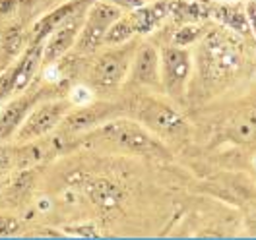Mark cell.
Returning a JSON list of instances; mask_svg holds the SVG:
<instances>
[{
  "mask_svg": "<svg viewBox=\"0 0 256 240\" xmlns=\"http://www.w3.org/2000/svg\"><path fill=\"white\" fill-rule=\"evenodd\" d=\"M45 97V91H22V95L18 93L12 97L8 103H4V107H0V140H10L16 136L20 126L24 124V120L28 118V114L35 109V105Z\"/></svg>",
  "mask_w": 256,
  "mask_h": 240,
  "instance_id": "cell-10",
  "label": "cell"
},
{
  "mask_svg": "<svg viewBox=\"0 0 256 240\" xmlns=\"http://www.w3.org/2000/svg\"><path fill=\"white\" fill-rule=\"evenodd\" d=\"M138 45V41L130 39L122 45H109L103 52H99L88 70L90 85L101 93L116 91L126 81Z\"/></svg>",
  "mask_w": 256,
  "mask_h": 240,
  "instance_id": "cell-3",
  "label": "cell"
},
{
  "mask_svg": "<svg viewBox=\"0 0 256 240\" xmlns=\"http://www.w3.org/2000/svg\"><path fill=\"white\" fill-rule=\"evenodd\" d=\"M124 14L120 6L111 0H94L86 12V19L82 25L80 37L74 45L78 54H94L97 48L103 47L105 35L112 23Z\"/></svg>",
  "mask_w": 256,
  "mask_h": 240,
  "instance_id": "cell-4",
  "label": "cell"
},
{
  "mask_svg": "<svg viewBox=\"0 0 256 240\" xmlns=\"http://www.w3.org/2000/svg\"><path fill=\"white\" fill-rule=\"evenodd\" d=\"M72 109V103L68 99H45L39 101L35 105L28 118L24 120V124L20 126L16 132V142H30V140H37V138H45L50 136L52 132L60 126L64 116Z\"/></svg>",
  "mask_w": 256,
  "mask_h": 240,
  "instance_id": "cell-6",
  "label": "cell"
},
{
  "mask_svg": "<svg viewBox=\"0 0 256 240\" xmlns=\"http://www.w3.org/2000/svg\"><path fill=\"white\" fill-rule=\"evenodd\" d=\"M84 190L88 192L90 200L101 209L116 208L120 204V200H122V194L118 190V186L112 184L111 180H105V178L86 180L84 182Z\"/></svg>",
  "mask_w": 256,
  "mask_h": 240,
  "instance_id": "cell-15",
  "label": "cell"
},
{
  "mask_svg": "<svg viewBox=\"0 0 256 240\" xmlns=\"http://www.w3.org/2000/svg\"><path fill=\"white\" fill-rule=\"evenodd\" d=\"M225 138L233 144L252 145L256 144V103L242 107L225 124Z\"/></svg>",
  "mask_w": 256,
  "mask_h": 240,
  "instance_id": "cell-13",
  "label": "cell"
},
{
  "mask_svg": "<svg viewBox=\"0 0 256 240\" xmlns=\"http://www.w3.org/2000/svg\"><path fill=\"white\" fill-rule=\"evenodd\" d=\"M130 105L134 118L163 142H180L190 132L188 122L180 111L160 97L142 93L134 97Z\"/></svg>",
  "mask_w": 256,
  "mask_h": 240,
  "instance_id": "cell-2",
  "label": "cell"
},
{
  "mask_svg": "<svg viewBox=\"0 0 256 240\" xmlns=\"http://www.w3.org/2000/svg\"><path fill=\"white\" fill-rule=\"evenodd\" d=\"M94 0L82 4L80 8H76L72 14L64 17L62 21L47 35V39L43 41V64H52L58 58H62L66 52H70L78 37H80L82 25L86 19V12L90 8Z\"/></svg>",
  "mask_w": 256,
  "mask_h": 240,
  "instance_id": "cell-8",
  "label": "cell"
},
{
  "mask_svg": "<svg viewBox=\"0 0 256 240\" xmlns=\"http://www.w3.org/2000/svg\"><path fill=\"white\" fill-rule=\"evenodd\" d=\"M86 2H90V0H70V2H66V4H60L58 8H54L50 14H47V16H43L35 25H33L32 29V35H30V41H28V45H32V43H43L45 39H47V35L60 21H62L64 17L68 16V14H72L76 8H80L82 4H86Z\"/></svg>",
  "mask_w": 256,
  "mask_h": 240,
  "instance_id": "cell-14",
  "label": "cell"
},
{
  "mask_svg": "<svg viewBox=\"0 0 256 240\" xmlns=\"http://www.w3.org/2000/svg\"><path fill=\"white\" fill-rule=\"evenodd\" d=\"M239 60L237 48L222 33H212L204 39V66H208L212 76L222 78V74H231Z\"/></svg>",
  "mask_w": 256,
  "mask_h": 240,
  "instance_id": "cell-11",
  "label": "cell"
},
{
  "mask_svg": "<svg viewBox=\"0 0 256 240\" xmlns=\"http://www.w3.org/2000/svg\"><path fill=\"white\" fill-rule=\"evenodd\" d=\"M22 231V221L12 215H0V239L16 237Z\"/></svg>",
  "mask_w": 256,
  "mask_h": 240,
  "instance_id": "cell-20",
  "label": "cell"
},
{
  "mask_svg": "<svg viewBox=\"0 0 256 240\" xmlns=\"http://www.w3.org/2000/svg\"><path fill=\"white\" fill-rule=\"evenodd\" d=\"M12 171H16V149L0 145V182L12 175Z\"/></svg>",
  "mask_w": 256,
  "mask_h": 240,
  "instance_id": "cell-19",
  "label": "cell"
},
{
  "mask_svg": "<svg viewBox=\"0 0 256 240\" xmlns=\"http://www.w3.org/2000/svg\"><path fill=\"white\" fill-rule=\"evenodd\" d=\"M134 35H138L136 27H134V21L132 17L122 14L118 17L105 35V41H103V47H109V45H122L130 39H134Z\"/></svg>",
  "mask_w": 256,
  "mask_h": 240,
  "instance_id": "cell-17",
  "label": "cell"
},
{
  "mask_svg": "<svg viewBox=\"0 0 256 240\" xmlns=\"http://www.w3.org/2000/svg\"><path fill=\"white\" fill-rule=\"evenodd\" d=\"M244 12H246V19H248V25H250L252 33L256 35V0H250V2L246 4Z\"/></svg>",
  "mask_w": 256,
  "mask_h": 240,
  "instance_id": "cell-21",
  "label": "cell"
},
{
  "mask_svg": "<svg viewBox=\"0 0 256 240\" xmlns=\"http://www.w3.org/2000/svg\"><path fill=\"white\" fill-rule=\"evenodd\" d=\"M126 80L142 89L161 91V52L156 48V45L152 43L138 45Z\"/></svg>",
  "mask_w": 256,
  "mask_h": 240,
  "instance_id": "cell-9",
  "label": "cell"
},
{
  "mask_svg": "<svg viewBox=\"0 0 256 240\" xmlns=\"http://www.w3.org/2000/svg\"><path fill=\"white\" fill-rule=\"evenodd\" d=\"M202 37H204V29L196 23H188V25H182L180 29H176V33L173 35V45L188 47V45H194L196 41H200Z\"/></svg>",
  "mask_w": 256,
  "mask_h": 240,
  "instance_id": "cell-18",
  "label": "cell"
},
{
  "mask_svg": "<svg viewBox=\"0 0 256 240\" xmlns=\"http://www.w3.org/2000/svg\"><path fill=\"white\" fill-rule=\"evenodd\" d=\"M2 188H4V182H0V190H2Z\"/></svg>",
  "mask_w": 256,
  "mask_h": 240,
  "instance_id": "cell-22",
  "label": "cell"
},
{
  "mask_svg": "<svg viewBox=\"0 0 256 240\" xmlns=\"http://www.w3.org/2000/svg\"><path fill=\"white\" fill-rule=\"evenodd\" d=\"M62 142L56 136H45L30 142H22L16 149V171H33L60 153Z\"/></svg>",
  "mask_w": 256,
  "mask_h": 240,
  "instance_id": "cell-12",
  "label": "cell"
},
{
  "mask_svg": "<svg viewBox=\"0 0 256 240\" xmlns=\"http://www.w3.org/2000/svg\"><path fill=\"white\" fill-rule=\"evenodd\" d=\"M114 116H120V109H116L114 105H109V103L84 105L78 109H70L68 114L64 116V120L60 122V126L56 128V132H58L60 142L78 140Z\"/></svg>",
  "mask_w": 256,
  "mask_h": 240,
  "instance_id": "cell-7",
  "label": "cell"
},
{
  "mask_svg": "<svg viewBox=\"0 0 256 240\" xmlns=\"http://www.w3.org/2000/svg\"><path fill=\"white\" fill-rule=\"evenodd\" d=\"M214 16L233 31L246 33L250 29L248 19H246V12L240 10V6H231V4L218 6V8H214Z\"/></svg>",
  "mask_w": 256,
  "mask_h": 240,
  "instance_id": "cell-16",
  "label": "cell"
},
{
  "mask_svg": "<svg viewBox=\"0 0 256 240\" xmlns=\"http://www.w3.org/2000/svg\"><path fill=\"white\" fill-rule=\"evenodd\" d=\"M161 52V91L176 103H182L188 93L192 74V54L186 47H163Z\"/></svg>",
  "mask_w": 256,
  "mask_h": 240,
  "instance_id": "cell-5",
  "label": "cell"
},
{
  "mask_svg": "<svg viewBox=\"0 0 256 240\" xmlns=\"http://www.w3.org/2000/svg\"><path fill=\"white\" fill-rule=\"evenodd\" d=\"M84 145L107 153L138 155L148 159H171L165 142L152 134L136 118L114 116L84 136Z\"/></svg>",
  "mask_w": 256,
  "mask_h": 240,
  "instance_id": "cell-1",
  "label": "cell"
}]
</instances>
